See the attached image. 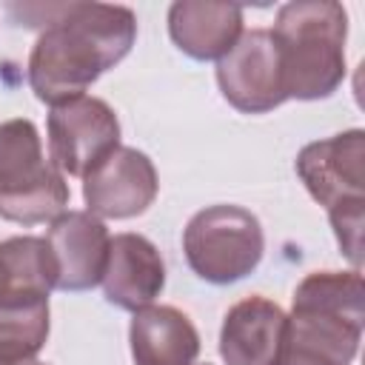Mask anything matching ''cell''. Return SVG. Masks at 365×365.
Listing matches in <instances>:
<instances>
[{
  "instance_id": "cell-9",
  "label": "cell",
  "mask_w": 365,
  "mask_h": 365,
  "mask_svg": "<svg viewBox=\"0 0 365 365\" xmlns=\"http://www.w3.org/2000/svg\"><path fill=\"white\" fill-rule=\"evenodd\" d=\"M297 174L308 194L325 208L365 197V131L351 128L308 143L297 154Z\"/></svg>"
},
{
  "instance_id": "cell-18",
  "label": "cell",
  "mask_w": 365,
  "mask_h": 365,
  "mask_svg": "<svg viewBox=\"0 0 365 365\" xmlns=\"http://www.w3.org/2000/svg\"><path fill=\"white\" fill-rule=\"evenodd\" d=\"M274 365H336V362H331L328 356H322V354H317V351H311V348L285 342Z\"/></svg>"
},
{
  "instance_id": "cell-12",
  "label": "cell",
  "mask_w": 365,
  "mask_h": 365,
  "mask_svg": "<svg viewBox=\"0 0 365 365\" xmlns=\"http://www.w3.org/2000/svg\"><path fill=\"white\" fill-rule=\"evenodd\" d=\"M168 34L191 60H220L242 34V9L234 3L180 0L168 9Z\"/></svg>"
},
{
  "instance_id": "cell-19",
  "label": "cell",
  "mask_w": 365,
  "mask_h": 365,
  "mask_svg": "<svg viewBox=\"0 0 365 365\" xmlns=\"http://www.w3.org/2000/svg\"><path fill=\"white\" fill-rule=\"evenodd\" d=\"M20 365H46V362H37V359H31V362H20Z\"/></svg>"
},
{
  "instance_id": "cell-10",
  "label": "cell",
  "mask_w": 365,
  "mask_h": 365,
  "mask_svg": "<svg viewBox=\"0 0 365 365\" xmlns=\"http://www.w3.org/2000/svg\"><path fill=\"white\" fill-rule=\"evenodd\" d=\"M100 285L106 299L123 311H140L151 305L165 285V265L157 245L131 231L111 237Z\"/></svg>"
},
{
  "instance_id": "cell-5",
  "label": "cell",
  "mask_w": 365,
  "mask_h": 365,
  "mask_svg": "<svg viewBox=\"0 0 365 365\" xmlns=\"http://www.w3.org/2000/svg\"><path fill=\"white\" fill-rule=\"evenodd\" d=\"M117 145L120 120L106 100L83 94L51 106L48 160L63 177H86Z\"/></svg>"
},
{
  "instance_id": "cell-15",
  "label": "cell",
  "mask_w": 365,
  "mask_h": 365,
  "mask_svg": "<svg viewBox=\"0 0 365 365\" xmlns=\"http://www.w3.org/2000/svg\"><path fill=\"white\" fill-rule=\"evenodd\" d=\"M48 297H17L0 302V365L37 359L48 339Z\"/></svg>"
},
{
  "instance_id": "cell-7",
  "label": "cell",
  "mask_w": 365,
  "mask_h": 365,
  "mask_svg": "<svg viewBox=\"0 0 365 365\" xmlns=\"http://www.w3.org/2000/svg\"><path fill=\"white\" fill-rule=\"evenodd\" d=\"M154 163L128 145H117L83 177V200L88 214L100 220H131L157 197Z\"/></svg>"
},
{
  "instance_id": "cell-6",
  "label": "cell",
  "mask_w": 365,
  "mask_h": 365,
  "mask_svg": "<svg viewBox=\"0 0 365 365\" xmlns=\"http://www.w3.org/2000/svg\"><path fill=\"white\" fill-rule=\"evenodd\" d=\"M217 86L242 114H268L288 100L271 29H251L240 34L231 51L217 60Z\"/></svg>"
},
{
  "instance_id": "cell-4",
  "label": "cell",
  "mask_w": 365,
  "mask_h": 365,
  "mask_svg": "<svg viewBox=\"0 0 365 365\" xmlns=\"http://www.w3.org/2000/svg\"><path fill=\"white\" fill-rule=\"evenodd\" d=\"M182 251L191 271L211 282L228 285L248 277L265 251L259 220L242 205H208L197 211L182 231Z\"/></svg>"
},
{
  "instance_id": "cell-1",
  "label": "cell",
  "mask_w": 365,
  "mask_h": 365,
  "mask_svg": "<svg viewBox=\"0 0 365 365\" xmlns=\"http://www.w3.org/2000/svg\"><path fill=\"white\" fill-rule=\"evenodd\" d=\"M46 20L29 54V86L37 100L60 106L83 97L137 40V17L111 3H37Z\"/></svg>"
},
{
  "instance_id": "cell-17",
  "label": "cell",
  "mask_w": 365,
  "mask_h": 365,
  "mask_svg": "<svg viewBox=\"0 0 365 365\" xmlns=\"http://www.w3.org/2000/svg\"><path fill=\"white\" fill-rule=\"evenodd\" d=\"M336 242L342 248V254L354 262V271H359L362 265V217H365V197H354V200H342L336 205L328 208Z\"/></svg>"
},
{
  "instance_id": "cell-13",
  "label": "cell",
  "mask_w": 365,
  "mask_h": 365,
  "mask_svg": "<svg viewBox=\"0 0 365 365\" xmlns=\"http://www.w3.org/2000/svg\"><path fill=\"white\" fill-rule=\"evenodd\" d=\"M128 342L137 365H194L200 354L194 322L174 305H145L134 311Z\"/></svg>"
},
{
  "instance_id": "cell-8",
  "label": "cell",
  "mask_w": 365,
  "mask_h": 365,
  "mask_svg": "<svg viewBox=\"0 0 365 365\" xmlns=\"http://www.w3.org/2000/svg\"><path fill=\"white\" fill-rule=\"evenodd\" d=\"M51 257L57 291H88L100 285L108 259V228L88 211H63L43 237Z\"/></svg>"
},
{
  "instance_id": "cell-16",
  "label": "cell",
  "mask_w": 365,
  "mask_h": 365,
  "mask_svg": "<svg viewBox=\"0 0 365 365\" xmlns=\"http://www.w3.org/2000/svg\"><path fill=\"white\" fill-rule=\"evenodd\" d=\"M294 311H319L365 325V291L359 271H314L294 291Z\"/></svg>"
},
{
  "instance_id": "cell-11",
  "label": "cell",
  "mask_w": 365,
  "mask_h": 365,
  "mask_svg": "<svg viewBox=\"0 0 365 365\" xmlns=\"http://www.w3.org/2000/svg\"><path fill=\"white\" fill-rule=\"evenodd\" d=\"M288 314L265 299L245 297L228 308L220 331V356L225 365H274L285 345Z\"/></svg>"
},
{
  "instance_id": "cell-2",
  "label": "cell",
  "mask_w": 365,
  "mask_h": 365,
  "mask_svg": "<svg viewBox=\"0 0 365 365\" xmlns=\"http://www.w3.org/2000/svg\"><path fill=\"white\" fill-rule=\"evenodd\" d=\"M285 97L322 100L345 80L348 14L334 0H294L277 11L271 29Z\"/></svg>"
},
{
  "instance_id": "cell-3",
  "label": "cell",
  "mask_w": 365,
  "mask_h": 365,
  "mask_svg": "<svg viewBox=\"0 0 365 365\" xmlns=\"http://www.w3.org/2000/svg\"><path fill=\"white\" fill-rule=\"evenodd\" d=\"M68 205L66 177L43 157L31 120L0 123V217L17 225L57 220Z\"/></svg>"
},
{
  "instance_id": "cell-14",
  "label": "cell",
  "mask_w": 365,
  "mask_h": 365,
  "mask_svg": "<svg viewBox=\"0 0 365 365\" xmlns=\"http://www.w3.org/2000/svg\"><path fill=\"white\" fill-rule=\"evenodd\" d=\"M54 271L43 237H9L0 242V302L17 297H48Z\"/></svg>"
}]
</instances>
